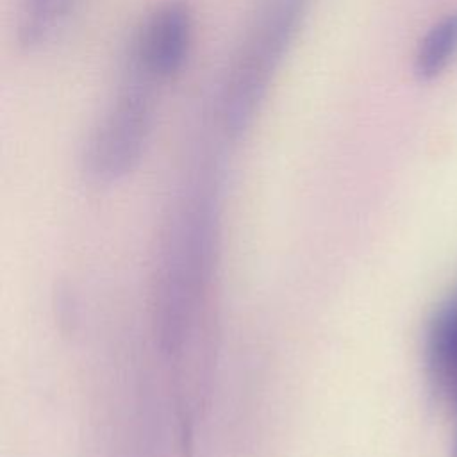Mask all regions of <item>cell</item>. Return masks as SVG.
<instances>
[{
    "mask_svg": "<svg viewBox=\"0 0 457 457\" xmlns=\"http://www.w3.org/2000/svg\"><path fill=\"white\" fill-rule=\"evenodd\" d=\"M309 0H262L234 55L220 98V123L227 137L248 130L287 52Z\"/></svg>",
    "mask_w": 457,
    "mask_h": 457,
    "instance_id": "obj_1",
    "label": "cell"
},
{
    "mask_svg": "<svg viewBox=\"0 0 457 457\" xmlns=\"http://www.w3.org/2000/svg\"><path fill=\"white\" fill-rule=\"evenodd\" d=\"M152 84L127 70L125 84L86 145L84 166L95 180H116L139 161L154 123Z\"/></svg>",
    "mask_w": 457,
    "mask_h": 457,
    "instance_id": "obj_2",
    "label": "cell"
},
{
    "mask_svg": "<svg viewBox=\"0 0 457 457\" xmlns=\"http://www.w3.org/2000/svg\"><path fill=\"white\" fill-rule=\"evenodd\" d=\"M193 39V14L186 2L170 0L159 5L139 29L129 68L159 82L177 75L189 55Z\"/></svg>",
    "mask_w": 457,
    "mask_h": 457,
    "instance_id": "obj_3",
    "label": "cell"
},
{
    "mask_svg": "<svg viewBox=\"0 0 457 457\" xmlns=\"http://www.w3.org/2000/svg\"><path fill=\"white\" fill-rule=\"evenodd\" d=\"M425 364L434 395L457 412V293L437 309L428 325Z\"/></svg>",
    "mask_w": 457,
    "mask_h": 457,
    "instance_id": "obj_4",
    "label": "cell"
},
{
    "mask_svg": "<svg viewBox=\"0 0 457 457\" xmlns=\"http://www.w3.org/2000/svg\"><path fill=\"white\" fill-rule=\"evenodd\" d=\"M457 54V12L439 20L421 39L414 70L420 79L430 80L437 77Z\"/></svg>",
    "mask_w": 457,
    "mask_h": 457,
    "instance_id": "obj_5",
    "label": "cell"
},
{
    "mask_svg": "<svg viewBox=\"0 0 457 457\" xmlns=\"http://www.w3.org/2000/svg\"><path fill=\"white\" fill-rule=\"evenodd\" d=\"M75 0H25L20 41L27 48L45 45L66 21Z\"/></svg>",
    "mask_w": 457,
    "mask_h": 457,
    "instance_id": "obj_6",
    "label": "cell"
},
{
    "mask_svg": "<svg viewBox=\"0 0 457 457\" xmlns=\"http://www.w3.org/2000/svg\"><path fill=\"white\" fill-rule=\"evenodd\" d=\"M452 457H457V434H455V439H453V446H452Z\"/></svg>",
    "mask_w": 457,
    "mask_h": 457,
    "instance_id": "obj_7",
    "label": "cell"
}]
</instances>
